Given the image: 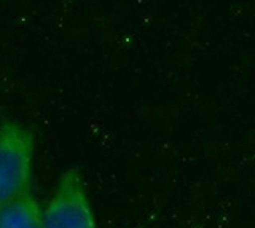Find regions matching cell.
<instances>
[{
	"mask_svg": "<svg viewBox=\"0 0 255 228\" xmlns=\"http://www.w3.org/2000/svg\"><path fill=\"white\" fill-rule=\"evenodd\" d=\"M34 134L18 123L0 126V206L30 192Z\"/></svg>",
	"mask_w": 255,
	"mask_h": 228,
	"instance_id": "6da1fadb",
	"label": "cell"
},
{
	"mask_svg": "<svg viewBox=\"0 0 255 228\" xmlns=\"http://www.w3.org/2000/svg\"><path fill=\"white\" fill-rule=\"evenodd\" d=\"M45 228H96L86 185L77 169L61 176L43 211Z\"/></svg>",
	"mask_w": 255,
	"mask_h": 228,
	"instance_id": "7a4b0ae2",
	"label": "cell"
},
{
	"mask_svg": "<svg viewBox=\"0 0 255 228\" xmlns=\"http://www.w3.org/2000/svg\"><path fill=\"white\" fill-rule=\"evenodd\" d=\"M0 228H45L43 211L32 192L0 206Z\"/></svg>",
	"mask_w": 255,
	"mask_h": 228,
	"instance_id": "3957f363",
	"label": "cell"
}]
</instances>
